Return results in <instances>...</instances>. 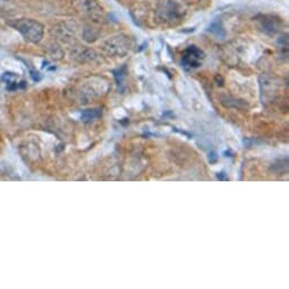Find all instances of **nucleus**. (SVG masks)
<instances>
[{"mask_svg": "<svg viewBox=\"0 0 289 289\" xmlns=\"http://www.w3.org/2000/svg\"><path fill=\"white\" fill-rule=\"evenodd\" d=\"M125 45L126 43H125L124 39H123L122 37H116L106 42L105 48L109 53H118L123 51V50H126Z\"/></svg>", "mask_w": 289, "mask_h": 289, "instance_id": "5", "label": "nucleus"}, {"mask_svg": "<svg viewBox=\"0 0 289 289\" xmlns=\"http://www.w3.org/2000/svg\"><path fill=\"white\" fill-rule=\"evenodd\" d=\"M80 9L93 21H99L102 18L103 11L101 6L95 0H79Z\"/></svg>", "mask_w": 289, "mask_h": 289, "instance_id": "3", "label": "nucleus"}, {"mask_svg": "<svg viewBox=\"0 0 289 289\" xmlns=\"http://www.w3.org/2000/svg\"><path fill=\"white\" fill-rule=\"evenodd\" d=\"M9 24L21 33V36L25 39L26 41L32 42V43H38L43 38V25L38 21L31 18H21L16 21L10 22Z\"/></svg>", "mask_w": 289, "mask_h": 289, "instance_id": "1", "label": "nucleus"}, {"mask_svg": "<svg viewBox=\"0 0 289 289\" xmlns=\"http://www.w3.org/2000/svg\"><path fill=\"white\" fill-rule=\"evenodd\" d=\"M261 29L264 31V32L275 34L278 32L281 28V22L279 18L269 16V15H265V16H262L261 19H259Z\"/></svg>", "mask_w": 289, "mask_h": 289, "instance_id": "4", "label": "nucleus"}, {"mask_svg": "<svg viewBox=\"0 0 289 289\" xmlns=\"http://www.w3.org/2000/svg\"><path fill=\"white\" fill-rule=\"evenodd\" d=\"M202 58V52L200 51L198 48L195 47H191L190 49L186 51V55L184 57V61L187 65H190L192 67H196L199 66L200 64V59Z\"/></svg>", "mask_w": 289, "mask_h": 289, "instance_id": "6", "label": "nucleus"}, {"mask_svg": "<svg viewBox=\"0 0 289 289\" xmlns=\"http://www.w3.org/2000/svg\"><path fill=\"white\" fill-rule=\"evenodd\" d=\"M161 13H163L164 18L167 21H175V19H179L184 16L185 8L178 1L168 0L161 9Z\"/></svg>", "mask_w": 289, "mask_h": 289, "instance_id": "2", "label": "nucleus"}]
</instances>
